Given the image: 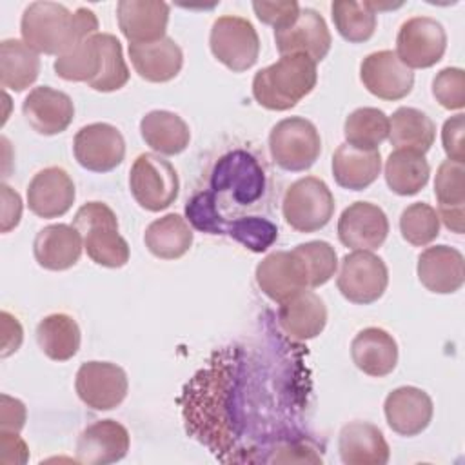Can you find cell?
<instances>
[{"label":"cell","mask_w":465,"mask_h":465,"mask_svg":"<svg viewBox=\"0 0 465 465\" xmlns=\"http://www.w3.org/2000/svg\"><path fill=\"white\" fill-rule=\"evenodd\" d=\"M463 133H465V118L463 113H458L445 120L441 129V143L447 154V160L463 163L465 162V145H463Z\"/></svg>","instance_id":"obj_45"},{"label":"cell","mask_w":465,"mask_h":465,"mask_svg":"<svg viewBox=\"0 0 465 465\" xmlns=\"http://www.w3.org/2000/svg\"><path fill=\"white\" fill-rule=\"evenodd\" d=\"M383 174L392 193L400 196H412L427 185L430 167L425 154L407 149H394L385 160Z\"/></svg>","instance_id":"obj_36"},{"label":"cell","mask_w":465,"mask_h":465,"mask_svg":"<svg viewBox=\"0 0 465 465\" xmlns=\"http://www.w3.org/2000/svg\"><path fill=\"white\" fill-rule=\"evenodd\" d=\"M389 142L396 149L425 154L436 138V125L416 107H398L389 118Z\"/></svg>","instance_id":"obj_34"},{"label":"cell","mask_w":465,"mask_h":465,"mask_svg":"<svg viewBox=\"0 0 465 465\" xmlns=\"http://www.w3.org/2000/svg\"><path fill=\"white\" fill-rule=\"evenodd\" d=\"M336 285L351 303L369 305L387 291L389 271L385 262L371 251H352L340 262Z\"/></svg>","instance_id":"obj_9"},{"label":"cell","mask_w":465,"mask_h":465,"mask_svg":"<svg viewBox=\"0 0 465 465\" xmlns=\"http://www.w3.org/2000/svg\"><path fill=\"white\" fill-rule=\"evenodd\" d=\"M265 189V173L258 160L243 151L236 149L223 154L211 174V191L223 193L229 191L232 200L240 205H249L256 202Z\"/></svg>","instance_id":"obj_10"},{"label":"cell","mask_w":465,"mask_h":465,"mask_svg":"<svg viewBox=\"0 0 465 465\" xmlns=\"http://www.w3.org/2000/svg\"><path fill=\"white\" fill-rule=\"evenodd\" d=\"M129 58L136 74L153 84L176 78L183 65V53L171 36L149 44H129Z\"/></svg>","instance_id":"obj_26"},{"label":"cell","mask_w":465,"mask_h":465,"mask_svg":"<svg viewBox=\"0 0 465 465\" xmlns=\"http://www.w3.org/2000/svg\"><path fill=\"white\" fill-rule=\"evenodd\" d=\"M22 40L38 54L60 56L84 38L98 33V18L87 7L69 11L56 2H33L20 20Z\"/></svg>","instance_id":"obj_2"},{"label":"cell","mask_w":465,"mask_h":465,"mask_svg":"<svg viewBox=\"0 0 465 465\" xmlns=\"http://www.w3.org/2000/svg\"><path fill=\"white\" fill-rule=\"evenodd\" d=\"M434 196L438 200V218L443 225L463 234L465 231V167L463 163L445 160L440 163L434 178Z\"/></svg>","instance_id":"obj_29"},{"label":"cell","mask_w":465,"mask_h":465,"mask_svg":"<svg viewBox=\"0 0 465 465\" xmlns=\"http://www.w3.org/2000/svg\"><path fill=\"white\" fill-rule=\"evenodd\" d=\"M84 240L74 225L51 223L40 229L33 242V254L47 271H67L82 256Z\"/></svg>","instance_id":"obj_25"},{"label":"cell","mask_w":465,"mask_h":465,"mask_svg":"<svg viewBox=\"0 0 465 465\" xmlns=\"http://www.w3.org/2000/svg\"><path fill=\"white\" fill-rule=\"evenodd\" d=\"M169 4L156 0H120L116 20L129 44H149L165 36Z\"/></svg>","instance_id":"obj_22"},{"label":"cell","mask_w":465,"mask_h":465,"mask_svg":"<svg viewBox=\"0 0 465 465\" xmlns=\"http://www.w3.org/2000/svg\"><path fill=\"white\" fill-rule=\"evenodd\" d=\"M305 265L309 276V289H316L327 283L338 269V254L334 247L323 240H312L300 243L292 249Z\"/></svg>","instance_id":"obj_40"},{"label":"cell","mask_w":465,"mask_h":465,"mask_svg":"<svg viewBox=\"0 0 465 465\" xmlns=\"http://www.w3.org/2000/svg\"><path fill=\"white\" fill-rule=\"evenodd\" d=\"M129 189L142 209L158 213L174 203L180 180L169 160L154 153H142L131 165Z\"/></svg>","instance_id":"obj_7"},{"label":"cell","mask_w":465,"mask_h":465,"mask_svg":"<svg viewBox=\"0 0 465 465\" xmlns=\"http://www.w3.org/2000/svg\"><path fill=\"white\" fill-rule=\"evenodd\" d=\"M223 234H229L243 247L262 252L269 249L278 238V229L272 222L260 216H243L232 222H225Z\"/></svg>","instance_id":"obj_41"},{"label":"cell","mask_w":465,"mask_h":465,"mask_svg":"<svg viewBox=\"0 0 465 465\" xmlns=\"http://www.w3.org/2000/svg\"><path fill=\"white\" fill-rule=\"evenodd\" d=\"M140 134L153 151L165 156L180 154L191 142V131L185 120L163 109H154L142 116Z\"/></svg>","instance_id":"obj_31"},{"label":"cell","mask_w":465,"mask_h":465,"mask_svg":"<svg viewBox=\"0 0 465 465\" xmlns=\"http://www.w3.org/2000/svg\"><path fill=\"white\" fill-rule=\"evenodd\" d=\"M332 22L340 36L351 44L367 42L376 31V11L371 2L336 0L331 4Z\"/></svg>","instance_id":"obj_37"},{"label":"cell","mask_w":465,"mask_h":465,"mask_svg":"<svg viewBox=\"0 0 465 465\" xmlns=\"http://www.w3.org/2000/svg\"><path fill=\"white\" fill-rule=\"evenodd\" d=\"M389 234V220L383 209L371 202H354L343 209L338 220V238L352 251H376Z\"/></svg>","instance_id":"obj_17"},{"label":"cell","mask_w":465,"mask_h":465,"mask_svg":"<svg viewBox=\"0 0 465 465\" xmlns=\"http://www.w3.org/2000/svg\"><path fill=\"white\" fill-rule=\"evenodd\" d=\"M381 171L380 149H358L341 143L332 154V176L349 191H363L374 183Z\"/></svg>","instance_id":"obj_30"},{"label":"cell","mask_w":465,"mask_h":465,"mask_svg":"<svg viewBox=\"0 0 465 465\" xmlns=\"http://www.w3.org/2000/svg\"><path fill=\"white\" fill-rule=\"evenodd\" d=\"M445 49L443 25L430 16H412L401 24L394 53L409 69H427L443 58Z\"/></svg>","instance_id":"obj_11"},{"label":"cell","mask_w":465,"mask_h":465,"mask_svg":"<svg viewBox=\"0 0 465 465\" xmlns=\"http://www.w3.org/2000/svg\"><path fill=\"white\" fill-rule=\"evenodd\" d=\"M131 445L129 430L116 420H100L87 425L76 441V461L107 465L125 458Z\"/></svg>","instance_id":"obj_21"},{"label":"cell","mask_w":465,"mask_h":465,"mask_svg":"<svg viewBox=\"0 0 465 465\" xmlns=\"http://www.w3.org/2000/svg\"><path fill=\"white\" fill-rule=\"evenodd\" d=\"M254 15L260 22L272 25L274 29H282L289 25L300 15V4L294 0L285 2H252Z\"/></svg>","instance_id":"obj_44"},{"label":"cell","mask_w":465,"mask_h":465,"mask_svg":"<svg viewBox=\"0 0 465 465\" xmlns=\"http://www.w3.org/2000/svg\"><path fill=\"white\" fill-rule=\"evenodd\" d=\"M125 371L111 361H85L76 371L74 391L84 405L93 411H111L127 396Z\"/></svg>","instance_id":"obj_12"},{"label":"cell","mask_w":465,"mask_h":465,"mask_svg":"<svg viewBox=\"0 0 465 465\" xmlns=\"http://www.w3.org/2000/svg\"><path fill=\"white\" fill-rule=\"evenodd\" d=\"M74 182L62 167L38 171L27 185L29 211L40 218L64 216L74 203Z\"/></svg>","instance_id":"obj_20"},{"label":"cell","mask_w":465,"mask_h":465,"mask_svg":"<svg viewBox=\"0 0 465 465\" xmlns=\"http://www.w3.org/2000/svg\"><path fill=\"white\" fill-rule=\"evenodd\" d=\"M0 194H2L0 231L2 232H9L11 229H15L20 223V218H22V198L7 183L0 185Z\"/></svg>","instance_id":"obj_48"},{"label":"cell","mask_w":465,"mask_h":465,"mask_svg":"<svg viewBox=\"0 0 465 465\" xmlns=\"http://www.w3.org/2000/svg\"><path fill=\"white\" fill-rule=\"evenodd\" d=\"M334 196L329 185L316 178L305 176L292 182L282 202V213L294 231L314 232L323 229L334 214Z\"/></svg>","instance_id":"obj_6"},{"label":"cell","mask_w":465,"mask_h":465,"mask_svg":"<svg viewBox=\"0 0 465 465\" xmlns=\"http://www.w3.org/2000/svg\"><path fill=\"white\" fill-rule=\"evenodd\" d=\"M194 232L185 218L169 213L151 222L143 232L147 251L160 260H178L193 245Z\"/></svg>","instance_id":"obj_32"},{"label":"cell","mask_w":465,"mask_h":465,"mask_svg":"<svg viewBox=\"0 0 465 465\" xmlns=\"http://www.w3.org/2000/svg\"><path fill=\"white\" fill-rule=\"evenodd\" d=\"M340 458L345 465H385L391 456L383 432L369 421H351L338 436Z\"/></svg>","instance_id":"obj_28"},{"label":"cell","mask_w":465,"mask_h":465,"mask_svg":"<svg viewBox=\"0 0 465 465\" xmlns=\"http://www.w3.org/2000/svg\"><path fill=\"white\" fill-rule=\"evenodd\" d=\"M278 325L292 340H312L327 325V307L316 292L303 289L280 303Z\"/></svg>","instance_id":"obj_24"},{"label":"cell","mask_w":465,"mask_h":465,"mask_svg":"<svg viewBox=\"0 0 465 465\" xmlns=\"http://www.w3.org/2000/svg\"><path fill=\"white\" fill-rule=\"evenodd\" d=\"M80 341V327L76 320L65 312L49 314L36 325V343L53 361L71 360L78 352Z\"/></svg>","instance_id":"obj_35"},{"label":"cell","mask_w":465,"mask_h":465,"mask_svg":"<svg viewBox=\"0 0 465 465\" xmlns=\"http://www.w3.org/2000/svg\"><path fill=\"white\" fill-rule=\"evenodd\" d=\"M0 320H2V351H0V356L7 358V356H11L13 352H16L20 349L22 340H24V331H22L20 322L13 314H9L7 311L0 312Z\"/></svg>","instance_id":"obj_49"},{"label":"cell","mask_w":465,"mask_h":465,"mask_svg":"<svg viewBox=\"0 0 465 465\" xmlns=\"http://www.w3.org/2000/svg\"><path fill=\"white\" fill-rule=\"evenodd\" d=\"M213 56L232 73L251 69L260 56V38L254 25L242 16L225 15L213 22L209 33Z\"/></svg>","instance_id":"obj_8"},{"label":"cell","mask_w":465,"mask_h":465,"mask_svg":"<svg viewBox=\"0 0 465 465\" xmlns=\"http://www.w3.org/2000/svg\"><path fill=\"white\" fill-rule=\"evenodd\" d=\"M269 153L283 171H307L320 158L322 138L311 120L302 116L283 118L271 129Z\"/></svg>","instance_id":"obj_5"},{"label":"cell","mask_w":465,"mask_h":465,"mask_svg":"<svg viewBox=\"0 0 465 465\" xmlns=\"http://www.w3.org/2000/svg\"><path fill=\"white\" fill-rule=\"evenodd\" d=\"M76 162L93 173H109L125 158V140L122 133L105 122L84 125L73 140Z\"/></svg>","instance_id":"obj_13"},{"label":"cell","mask_w":465,"mask_h":465,"mask_svg":"<svg viewBox=\"0 0 465 465\" xmlns=\"http://www.w3.org/2000/svg\"><path fill=\"white\" fill-rule=\"evenodd\" d=\"M84 240L87 256L109 269L124 267L129 262V245L118 232V218L104 202L84 203L73 220Z\"/></svg>","instance_id":"obj_4"},{"label":"cell","mask_w":465,"mask_h":465,"mask_svg":"<svg viewBox=\"0 0 465 465\" xmlns=\"http://www.w3.org/2000/svg\"><path fill=\"white\" fill-rule=\"evenodd\" d=\"M274 42L280 54H305L318 64L329 54L332 38L325 18L305 7L289 25L274 29Z\"/></svg>","instance_id":"obj_14"},{"label":"cell","mask_w":465,"mask_h":465,"mask_svg":"<svg viewBox=\"0 0 465 465\" xmlns=\"http://www.w3.org/2000/svg\"><path fill=\"white\" fill-rule=\"evenodd\" d=\"M360 80L371 94L389 102L405 98L414 87L412 69L389 49L371 53L361 60Z\"/></svg>","instance_id":"obj_15"},{"label":"cell","mask_w":465,"mask_h":465,"mask_svg":"<svg viewBox=\"0 0 465 465\" xmlns=\"http://www.w3.org/2000/svg\"><path fill=\"white\" fill-rule=\"evenodd\" d=\"M260 291L276 303L292 294L309 289V276L300 256L291 251H274L267 254L254 271Z\"/></svg>","instance_id":"obj_16"},{"label":"cell","mask_w":465,"mask_h":465,"mask_svg":"<svg viewBox=\"0 0 465 465\" xmlns=\"http://www.w3.org/2000/svg\"><path fill=\"white\" fill-rule=\"evenodd\" d=\"M343 136L358 149H378L389 136V116L376 107H358L345 118Z\"/></svg>","instance_id":"obj_38"},{"label":"cell","mask_w":465,"mask_h":465,"mask_svg":"<svg viewBox=\"0 0 465 465\" xmlns=\"http://www.w3.org/2000/svg\"><path fill=\"white\" fill-rule=\"evenodd\" d=\"M40 73V56L24 40L5 38L0 42V84L15 93L31 87Z\"/></svg>","instance_id":"obj_33"},{"label":"cell","mask_w":465,"mask_h":465,"mask_svg":"<svg viewBox=\"0 0 465 465\" xmlns=\"http://www.w3.org/2000/svg\"><path fill=\"white\" fill-rule=\"evenodd\" d=\"M27 460L29 449L18 432L0 430V465H24Z\"/></svg>","instance_id":"obj_47"},{"label":"cell","mask_w":465,"mask_h":465,"mask_svg":"<svg viewBox=\"0 0 465 465\" xmlns=\"http://www.w3.org/2000/svg\"><path fill=\"white\" fill-rule=\"evenodd\" d=\"M54 73L67 82H84L98 93H113L129 82V67L120 40L111 33H96L67 53L56 56Z\"/></svg>","instance_id":"obj_1"},{"label":"cell","mask_w":465,"mask_h":465,"mask_svg":"<svg viewBox=\"0 0 465 465\" xmlns=\"http://www.w3.org/2000/svg\"><path fill=\"white\" fill-rule=\"evenodd\" d=\"M25 420H27L25 405L18 398L2 394L0 396V430L20 432L25 425Z\"/></svg>","instance_id":"obj_46"},{"label":"cell","mask_w":465,"mask_h":465,"mask_svg":"<svg viewBox=\"0 0 465 465\" xmlns=\"http://www.w3.org/2000/svg\"><path fill=\"white\" fill-rule=\"evenodd\" d=\"M420 283L436 294H452L465 282L463 254L449 245H432L421 251L416 263Z\"/></svg>","instance_id":"obj_23"},{"label":"cell","mask_w":465,"mask_h":465,"mask_svg":"<svg viewBox=\"0 0 465 465\" xmlns=\"http://www.w3.org/2000/svg\"><path fill=\"white\" fill-rule=\"evenodd\" d=\"M400 232L414 247H425L440 234V218L434 207L425 202L411 203L401 211Z\"/></svg>","instance_id":"obj_39"},{"label":"cell","mask_w":465,"mask_h":465,"mask_svg":"<svg viewBox=\"0 0 465 465\" xmlns=\"http://www.w3.org/2000/svg\"><path fill=\"white\" fill-rule=\"evenodd\" d=\"M432 96L449 111L465 107V71L461 67H445L432 80Z\"/></svg>","instance_id":"obj_42"},{"label":"cell","mask_w":465,"mask_h":465,"mask_svg":"<svg viewBox=\"0 0 465 465\" xmlns=\"http://www.w3.org/2000/svg\"><path fill=\"white\" fill-rule=\"evenodd\" d=\"M318 82L316 62L305 54H282L252 78L254 100L269 111H287L302 102Z\"/></svg>","instance_id":"obj_3"},{"label":"cell","mask_w":465,"mask_h":465,"mask_svg":"<svg viewBox=\"0 0 465 465\" xmlns=\"http://www.w3.org/2000/svg\"><path fill=\"white\" fill-rule=\"evenodd\" d=\"M351 358L363 374L383 378L396 369L398 343L385 329L365 327L351 341Z\"/></svg>","instance_id":"obj_27"},{"label":"cell","mask_w":465,"mask_h":465,"mask_svg":"<svg viewBox=\"0 0 465 465\" xmlns=\"http://www.w3.org/2000/svg\"><path fill=\"white\" fill-rule=\"evenodd\" d=\"M22 113L33 131L44 136H53L71 125L74 118V104L64 91L51 85H38L25 96Z\"/></svg>","instance_id":"obj_18"},{"label":"cell","mask_w":465,"mask_h":465,"mask_svg":"<svg viewBox=\"0 0 465 465\" xmlns=\"http://www.w3.org/2000/svg\"><path fill=\"white\" fill-rule=\"evenodd\" d=\"M185 216L191 225L207 234H223V220L216 211L214 194L211 191L194 194L185 205Z\"/></svg>","instance_id":"obj_43"},{"label":"cell","mask_w":465,"mask_h":465,"mask_svg":"<svg viewBox=\"0 0 465 465\" xmlns=\"http://www.w3.org/2000/svg\"><path fill=\"white\" fill-rule=\"evenodd\" d=\"M383 414L391 430L400 436H418L432 421L430 396L418 387L403 385L391 391L383 401Z\"/></svg>","instance_id":"obj_19"}]
</instances>
